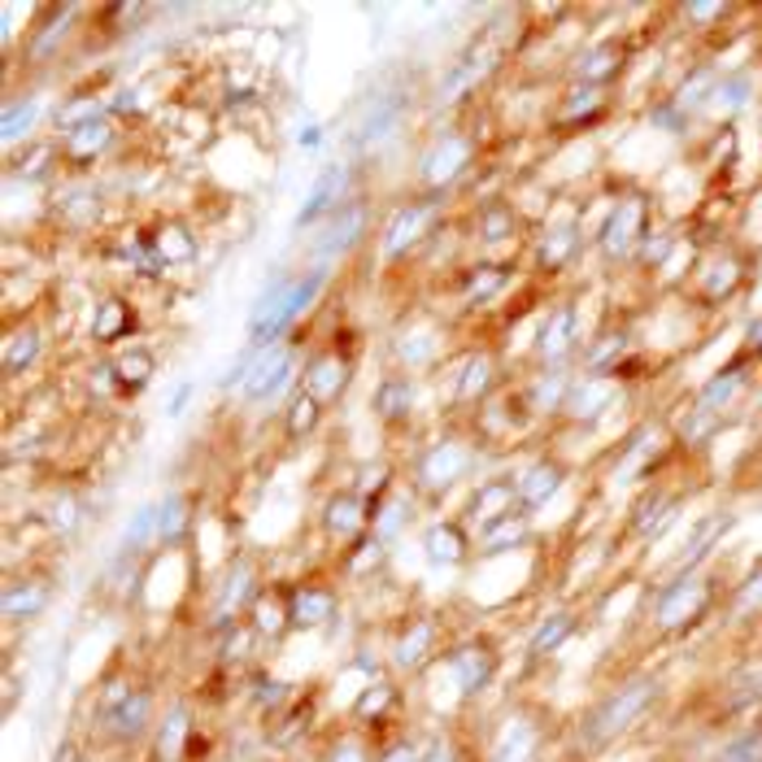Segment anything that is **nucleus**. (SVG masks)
Returning a JSON list of instances; mask_svg holds the SVG:
<instances>
[{
	"label": "nucleus",
	"mask_w": 762,
	"mask_h": 762,
	"mask_svg": "<svg viewBox=\"0 0 762 762\" xmlns=\"http://www.w3.org/2000/svg\"><path fill=\"white\" fill-rule=\"evenodd\" d=\"M318 288H323V275H318V270L297 275V279H275V284L257 297L254 314H249V336H254V345H275V340L301 318V309L314 305Z\"/></svg>",
	"instance_id": "obj_1"
},
{
	"label": "nucleus",
	"mask_w": 762,
	"mask_h": 762,
	"mask_svg": "<svg viewBox=\"0 0 762 762\" xmlns=\"http://www.w3.org/2000/svg\"><path fill=\"white\" fill-rule=\"evenodd\" d=\"M650 697H654V680H641V684H632V689L614 693L610 702H602L597 711L584 719V745L597 750V745H606L610 736H618L636 714L650 706Z\"/></svg>",
	"instance_id": "obj_2"
},
{
	"label": "nucleus",
	"mask_w": 762,
	"mask_h": 762,
	"mask_svg": "<svg viewBox=\"0 0 762 762\" xmlns=\"http://www.w3.org/2000/svg\"><path fill=\"white\" fill-rule=\"evenodd\" d=\"M345 197H349V170L345 166H331L314 179V188L305 192L301 209H297V227H309V222H323V218H336L345 209Z\"/></svg>",
	"instance_id": "obj_3"
},
{
	"label": "nucleus",
	"mask_w": 762,
	"mask_h": 762,
	"mask_svg": "<svg viewBox=\"0 0 762 762\" xmlns=\"http://www.w3.org/2000/svg\"><path fill=\"white\" fill-rule=\"evenodd\" d=\"M466 161H471V145H466L462 136H441L432 149L423 152L418 175H423V184L445 188V184H454L457 175L466 170Z\"/></svg>",
	"instance_id": "obj_4"
},
{
	"label": "nucleus",
	"mask_w": 762,
	"mask_h": 762,
	"mask_svg": "<svg viewBox=\"0 0 762 762\" xmlns=\"http://www.w3.org/2000/svg\"><path fill=\"white\" fill-rule=\"evenodd\" d=\"M706 606V580H697V575H680L666 593L659 597V606H654V618H659L662 627H680V623H693V614Z\"/></svg>",
	"instance_id": "obj_5"
},
{
	"label": "nucleus",
	"mask_w": 762,
	"mask_h": 762,
	"mask_svg": "<svg viewBox=\"0 0 762 762\" xmlns=\"http://www.w3.org/2000/svg\"><path fill=\"white\" fill-rule=\"evenodd\" d=\"M293 366H297V357H293L288 345L266 349L261 362L254 366V375L245 379V402H270V397L293 379Z\"/></svg>",
	"instance_id": "obj_6"
},
{
	"label": "nucleus",
	"mask_w": 762,
	"mask_h": 762,
	"mask_svg": "<svg viewBox=\"0 0 762 762\" xmlns=\"http://www.w3.org/2000/svg\"><path fill=\"white\" fill-rule=\"evenodd\" d=\"M149 719V697L145 693H127V689H113L101 706V723L113 736H136Z\"/></svg>",
	"instance_id": "obj_7"
},
{
	"label": "nucleus",
	"mask_w": 762,
	"mask_h": 762,
	"mask_svg": "<svg viewBox=\"0 0 762 762\" xmlns=\"http://www.w3.org/2000/svg\"><path fill=\"white\" fill-rule=\"evenodd\" d=\"M432 214H436V205H406V209L388 222V231H384V257L409 254V249L423 240V231H427Z\"/></svg>",
	"instance_id": "obj_8"
},
{
	"label": "nucleus",
	"mask_w": 762,
	"mask_h": 762,
	"mask_svg": "<svg viewBox=\"0 0 762 762\" xmlns=\"http://www.w3.org/2000/svg\"><path fill=\"white\" fill-rule=\"evenodd\" d=\"M466 471V449L462 445H436V449H427V457H423V466H418V475H423V484L427 488H445V484H454L457 475Z\"/></svg>",
	"instance_id": "obj_9"
},
{
	"label": "nucleus",
	"mask_w": 762,
	"mask_h": 762,
	"mask_svg": "<svg viewBox=\"0 0 762 762\" xmlns=\"http://www.w3.org/2000/svg\"><path fill=\"white\" fill-rule=\"evenodd\" d=\"M345 379H349V366H345L336 354L314 357V362L305 366V393H309V397H318V402L336 397V393L345 388Z\"/></svg>",
	"instance_id": "obj_10"
},
{
	"label": "nucleus",
	"mask_w": 762,
	"mask_h": 762,
	"mask_svg": "<svg viewBox=\"0 0 762 762\" xmlns=\"http://www.w3.org/2000/svg\"><path fill=\"white\" fill-rule=\"evenodd\" d=\"M109 140H113V131H109L105 118H83V122H75L66 131V152L75 161H92V157H101L109 149Z\"/></svg>",
	"instance_id": "obj_11"
},
{
	"label": "nucleus",
	"mask_w": 762,
	"mask_h": 762,
	"mask_svg": "<svg viewBox=\"0 0 762 762\" xmlns=\"http://www.w3.org/2000/svg\"><path fill=\"white\" fill-rule=\"evenodd\" d=\"M362 227H366V209H362V205H345V209L331 218V227L323 231L318 254H340V249H349L357 236H362Z\"/></svg>",
	"instance_id": "obj_12"
},
{
	"label": "nucleus",
	"mask_w": 762,
	"mask_h": 762,
	"mask_svg": "<svg viewBox=\"0 0 762 762\" xmlns=\"http://www.w3.org/2000/svg\"><path fill=\"white\" fill-rule=\"evenodd\" d=\"M449 675H454V684L462 689V693H475V689H484V684H488V675H493V654H488V650H479V645H471V650H462V654L454 659Z\"/></svg>",
	"instance_id": "obj_13"
},
{
	"label": "nucleus",
	"mask_w": 762,
	"mask_h": 762,
	"mask_svg": "<svg viewBox=\"0 0 762 762\" xmlns=\"http://www.w3.org/2000/svg\"><path fill=\"white\" fill-rule=\"evenodd\" d=\"M636 231H641V205L627 201L623 209H614V218L606 222L602 240H606V254L610 257H623L632 245H636Z\"/></svg>",
	"instance_id": "obj_14"
},
{
	"label": "nucleus",
	"mask_w": 762,
	"mask_h": 762,
	"mask_svg": "<svg viewBox=\"0 0 762 762\" xmlns=\"http://www.w3.org/2000/svg\"><path fill=\"white\" fill-rule=\"evenodd\" d=\"M152 370H157V362H152L149 349H127V354L113 362V379H118V388H127V393H145L152 379Z\"/></svg>",
	"instance_id": "obj_15"
},
{
	"label": "nucleus",
	"mask_w": 762,
	"mask_h": 762,
	"mask_svg": "<svg viewBox=\"0 0 762 762\" xmlns=\"http://www.w3.org/2000/svg\"><path fill=\"white\" fill-rule=\"evenodd\" d=\"M484 70H488V52H484V44H475V49L466 52L454 70L445 75V83H441V101H457V97H462V92H466Z\"/></svg>",
	"instance_id": "obj_16"
},
{
	"label": "nucleus",
	"mask_w": 762,
	"mask_h": 762,
	"mask_svg": "<svg viewBox=\"0 0 762 762\" xmlns=\"http://www.w3.org/2000/svg\"><path fill=\"white\" fill-rule=\"evenodd\" d=\"M40 349H44V340H40V331L36 327H22L18 336H9V345H4V375H22V370H31V362L40 357Z\"/></svg>",
	"instance_id": "obj_17"
},
{
	"label": "nucleus",
	"mask_w": 762,
	"mask_h": 762,
	"mask_svg": "<svg viewBox=\"0 0 762 762\" xmlns=\"http://www.w3.org/2000/svg\"><path fill=\"white\" fill-rule=\"evenodd\" d=\"M409 406H414V384H409V379H388V384L375 388V414H379V418L397 423V418H406L409 414Z\"/></svg>",
	"instance_id": "obj_18"
},
{
	"label": "nucleus",
	"mask_w": 762,
	"mask_h": 762,
	"mask_svg": "<svg viewBox=\"0 0 762 762\" xmlns=\"http://www.w3.org/2000/svg\"><path fill=\"white\" fill-rule=\"evenodd\" d=\"M558 471L550 466V462H541V466H532L523 479H518V488H514V497L523 502V506H541L545 497H554V488H558Z\"/></svg>",
	"instance_id": "obj_19"
},
{
	"label": "nucleus",
	"mask_w": 762,
	"mask_h": 762,
	"mask_svg": "<svg viewBox=\"0 0 762 762\" xmlns=\"http://www.w3.org/2000/svg\"><path fill=\"white\" fill-rule=\"evenodd\" d=\"M397 118H402V97H384L379 105L366 109V118H362V127H357V140L370 145V140H379V136H388Z\"/></svg>",
	"instance_id": "obj_20"
},
{
	"label": "nucleus",
	"mask_w": 762,
	"mask_h": 762,
	"mask_svg": "<svg viewBox=\"0 0 762 762\" xmlns=\"http://www.w3.org/2000/svg\"><path fill=\"white\" fill-rule=\"evenodd\" d=\"M44 602H49V588H44V584H18V588L4 593L0 610H4L9 623H18V618H31Z\"/></svg>",
	"instance_id": "obj_21"
},
{
	"label": "nucleus",
	"mask_w": 762,
	"mask_h": 762,
	"mask_svg": "<svg viewBox=\"0 0 762 762\" xmlns=\"http://www.w3.org/2000/svg\"><path fill=\"white\" fill-rule=\"evenodd\" d=\"M736 388H741V370H723L719 379H714L711 388L702 393V406H697V423H689V432H697L706 418H711V409H719L723 402H732L736 397Z\"/></svg>",
	"instance_id": "obj_22"
},
{
	"label": "nucleus",
	"mask_w": 762,
	"mask_h": 762,
	"mask_svg": "<svg viewBox=\"0 0 762 762\" xmlns=\"http://www.w3.org/2000/svg\"><path fill=\"white\" fill-rule=\"evenodd\" d=\"M131 323H136V314L127 309L122 301H105L97 305V340H118V336H127L131 331Z\"/></svg>",
	"instance_id": "obj_23"
},
{
	"label": "nucleus",
	"mask_w": 762,
	"mask_h": 762,
	"mask_svg": "<svg viewBox=\"0 0 762 762\" xmlns=\"http://www.w3.org/2000/svg\"><path fill=\"white\" fill-rule=\"evenodd\" d=\"M184 527H188V497L184 493H170L157 506V541H175Z\"/></svg>",
	"instance_id": "obj_24"
},
{
	"label": "nucleus",
	"mask_w": 762,
	"mask_h": 762,
	"mask_svg": "<svg viewBox=\"0 0 762 762\" xmlns=\"http://www.w3.org/2000/svg\"><path fill=\"white\" fill-rule=\"evenodd\" d=\"M36 118H40V101L9 105V109H4V122H0V136H4V145H18V140H27V131L36 127Z\"/></svg>",
	"instance_id": "obj_25"
},
{
	"label": "nucleus",
	"mask_w": 762,
	"mask_h": 762,
	"mask_svg": "<svg viewBox=\"0 0 762 762\" xmlns=\"http://www.w3.org/2000/svg\"><path fill=\"white\" fill-rule=\"evenodd\" d=\"M571 336H575V314H571V309H558V314H554V323H550V327H545V336H541V354L562 357L566 349H571Z\"/></svg>",
	"instance_id": "obj_26"
},
{
	"label": "nucleus",
	"mask_w": 762,
	"mask_h": 762,
	"mask_svg": "<svg viewBox=\"0 0 762 762\" xmlns=\"http://www.w3.org/2000/svg\"><path fill=\"white\" fill-rule=\"evenodd\" d=\"M532 728L527 723H509L506 736H502V745H497V754H493V762H527L532 759Z\"/></svg>",
	"instance_id": "obj_27"
},
{
	"label": "nucleus",
	"mask_w": 762,
	"mask_h": 762,
	"mask_svg": "<svg viewBox=\"0 0 762 762\" xmlns=\"http://www.w3.org/2000/svg\"><path fill=\"white\" fill-rule=\"evenodd\" d=\"M357 523H362V502H357L354 493H349V497H336V502L327 506V532H336V536H354Z\"/></svg>",
	"instance_id": "obj_28"
},
{
	"label": "nucleus",
	"mask_w": 762,
	"mask_h": 762,
	"mask_svg": "<svg viewBox=\"0 0 762 762\" xmlns=\"http://www.w3.org/2000/svg\"><path fill=\"white\" fill-rule=\"evenodd\" d=\"M152 536H157V506H145L131 523H127V532H122V554L145 550Z\"/></svg>",
	"instance_id": "obj_29"
},
{
	"label": "nucleus",
	"mask_w": 762,
	"mask_h": 762,
	"mask_svg": "<svg viewBox=\"0 0 762 762\" xmlns=\"http://www.w3.org/2000/svg\"><path fill=\"white\" fill-rule=\"evenodd\" d=\"M152 254L161 257V261H184V257L197 254V245L188 240L184 227H161V240H152Z\"/></svg>",
	"instance_id": "obj_30"
},
{
	"label": "nucleus",
	"mask_w": 762,
	"mask_h": 762,
	"mask_svg": "<svg viewBox=\"0 0 762 762\" xmlns=\"http://www.w3.org/2000/svg\"><path fill=\"white\" fill-rule=\"evenodd\" d=\"M523 536V514H502V518H493V523H484V545L488 550H502V545H514Z\"/></svg>",
	"instance_id": "obj_31"
},
{
	"label": "nucleus",
	"mask_w": 762,
	"mask_h": 762,
	"mask_svg": "<svg viewBox=\"0 0 762 762\" xmlns=\"http://www.w3.org/2000/svg\"><path fill=\"white\" fill-rule=\"evenodd\" d=\"M318 406H323L318 397L301 393V397L293 402V409H288V436H297V441H301V436H309V432L318 427Z\"/></svg>",
	"instance_id": "obj_32"
},
{
	"label": "nucleus",
	"mask_w": 762,
	"mask_h": 762,
	"mask_svg": "<svg viewBox=\"0 0 762 762\" xmlns=\"http://www.w3.org/2000/svg\"><path fill=\"white\" fill-rule=\"evenodd\" d=\"M509 502H514V493H509L506 484H493L488 493H479V497H475V509H471V514H475L479 523H493V518L509 514Z\"/></svg>",
	"instance_id": "obj_33"
},
{
	"label": "nucleus",
	"mask_w": 762,
	"mask_h": 762,
	"mask_svg": "<svg viewBox=\"0 0 762 762\" xmlns=\"http://www.w3.org/2000/svg\"><path fill=\"white\" fill-rule=\"evenodd\" d=\"M331 614V597L327 593H318V588H309V593H297V602H293V618L297 623H323Z\"/></svg>",
	"instance_id": "obj_34"
},
{
	"label": "nucleus",
	"mask_w": 762,
	"mask_h": 762,
	"mask_svg": "<svg viewBox=\"0 0 762 762\" xmlns=\"http://www.w3.org/2000/svg\"><path fill=\"white\" fill-rule=\"evenodd\" d=\"M427 554H432V562H457L462 558V536L454 527H432L427 532Z\"/></svg>",
	"instance_id": "obj_35"
},
{
	"label": "nucleus",
	"mask_w": 762,
	"mask_h": 762,
	"mask_svg": "<svg viewBox=\"0 0 762 762\" xmlns=\"http://www.w3.org/2000/svg\"><path fill=\"white\" fill-rule=\"evenodd\" d=\"M566 636H571V618H566V614L545 618V627H541V632H536V641H532V654H550V650H558Z\"/></svg>",
	"instance_id": "obj_36"
},
{
	"label": "nucleus",
	"mask_w": 762,
	"mask_h": 762,
	"mask_svg": "<svg viewBox=\"0 0 762 762\" xmlns=\"http://www.w3.org/2000/svg\"><path fill=\"white\" fill-rule=\"evenodd\" d=\"M188 732V714L175 711L166 719V732H161V759H179V741Z\"/></svg>",
	"instance_id": "obj_37"
},
{
	"label": "nucleus",
	"mask_w": 762,
	"mask_h": 762,
	"mask_svg": "<svg viewBox=\"0 0 762 762\" xmlns=\"http://www.w3.org/2000/svg\"><path fill=\"white\" fill-rule=\"evenodd\" d=\"M432 645V627L427 623H418L414 632H409L406 641H402V650H397V662H406V666H414V662L423 659V650Z\"/></svg>",
	"instance_id": "obj_38"
},
{
	"label": "nucleus",
	"mask_w": 762,
	"mask_h": 762,
	"mask_svg": "<svg viewBox=\"0 0 762 762\" xmlns=\"http://www.w3.org/2000/svg\"><path fill=\"white\" fill-rule=\"evenodd\" d=\"M488 375H493V366H488L484 357H475V362L466 366V375H462V384H457V397H475L479 388H488Z\"/></svg>",
	"instance_id": "obj_39"
},
{
	"label": "nucleus",
	"mask_w": 762,
	"mask_h": 762,
	"mask_svg": "<svg viewBox=\"0 0 762 762\" xmlns=\"http://www.w3.org/2000/svg\"><path fill=\"white\" fill-rule=\"evenodd\" d=\"M502 284H506V270H497V266H488V270H475V279H471V301H479V297H493Z\"/></svg>",
	"instance_id": "obj_40"
},
{
	"label": "nucleus",
	"mask_w": 762,
	"mask_h": 762,
	"mask_svg": "<svg viewBox=\"0 0 762 762\" xmlns=\"http://www.w3.org/2000/svg\"><path fill=\"white\" fill-rule=\"evenodd\" d=\"M719 532H723V518H719V514H711V518L702 523V532H697V536L689 541V550H684V562H697V558H702V550L711 545Z\"/></svg>",
	"instance_id": "obj_41"
},
{
	"label": "nucleus",
	"mask_w": 762,
	"mask_h": 762,
	"mask_svg": "<svg viewBox=\"0 0 762 762\" xmlns=\"http://www.w3.org/2000/svg\"><path fill=\"white\" fill-rule=\"evenodd\" d=\"M714 762H762V736H745V741H736L728 754H719Z\"/></svg>",
	"instance_id": "obj_42"
},
{
	"label": "nucleus",
	"mask_w": 762,
	"mask_h": 762,
	"mask_svg": "<svg viewBox=\"0 0 762 762\" xmlns=\"http://www.w3.org/2000/svg\"><path fill=\"white\" fill-rule=\"evenodd\" d=\"M479 227H484V240H502L509 231V214L506 209H488V214L479 218Z\"/></svg>",
	"instance_id": "obj_43"
},
{
	"label": "nucleus",
	"mask_w": 762,
	"mask_h": 762,
	"mask_svg": "<svg viewBox=\"0 0 762 762\" xmlns=\"http://www.w3.org/2000/svg\"><path fill=\"white\" fill-rule=\"evenodd\" d=\"M297 145H301L305 152L323 149V127H318V122H305L301 131H297Z\"/></svg>",
	"instance_id": "obj_44"
},
{
	"label": "nucleus",
	"mask_w": 762,
	"mask_h": 762,
	"mask_svg": "<svg viewBox=\"0 0 762 762\" xmlns=\"http://www.w3.org/2000/svg\"><path fill=\"white\" fill-rule=\"evenodd\" d=\"M402 523H406V502H393V506H388V514H384V527H379V536H393Z\"/></svg>",
	"instance_id": "obj_45"
},
{
	"label": "nucleus",
	"mask_w": 762,
	"mask_h": 762,
	"mask_svg": "<svg viewBox=\"0 0 762 762\" xmlns=\"http://www.w3.org/2000/svg\"><path fill=\"white\" fill-rule=\"evenodd\" d=\"M610 52H593V57H584V75H593V79H606L614 66H606Z\"/></svg>",
	"instance_id": "obj_46"
},
{
	"label": "nucleus",
	"mask_w": 762,
	"mask_h": 762,
	"mask_svg": "<svg viewBox=\"0 0 762 762\" xmlns=\"http://www.w3.org/2000/svg\"><path fill=\"white\" fill-rule=\"evenodd\" d=\"M188 402H192V379H179V388H175V397L166 402V409H170V414H184Z\"/></svg>",
	"instance_id": "obj_47"
},
{
	"label": "nucleus",
	"mask_w": 762,
	"mask_h": 762,
	"mask_svg": "<svg viewBox=\"0 0 762 762\" xmlns=\"http://www.w3.org/2000/svg\"><path fill=\"white\" fill-rule=\"evenodd\" d=\"M741 602H745V606H762V562H759V571L750 575V584H745Z\"/></svg>",
	"instance_id": "obj_48"
},
{
	"label": "nucleus",
	"mask_w": 762,
	"mask_h": 762,
	"mask_svg": "<svg viewBox=\"0 0 762 762\" xmlns=\"http://www.w3.org/2000/svg\"><path fill=\"white\" fill-rule=\"evenodd\" d=\"M384 762H418V754H414L409 745H397V750H393V754H388Z\"/></svg>",
	"instance_id": "obj_49"
},
{
	"label": "nucleus",
	"mask_w": 762,
	"mask_h": 762,
	"mask_svg": "<svg viewBox=\"0 0 762 762\" xmlns=\"http://www.w3.org/2000/svg\"><path fill=\"white\" fill-rule=\"evenodd\" d=\"M719 4H689V18H714Z\"/></svg>",
	"instance_id": "obj_50"
},
{
	"label": "nucleus",
	"mask_w": 762,
	"mask_h": 762,
	"mask_svg": "<svg viewBox=\"0 0 762 762\" xmlns=\"http://www.w3.org/2000/svg\"><path fill=\"white\" fill-rule=\"evenodd\" d=\"M336 762H362V754H357V750H340V754H336Z\"/></svg>",
	"instance_id": "obj_51"
}]
</instances>
